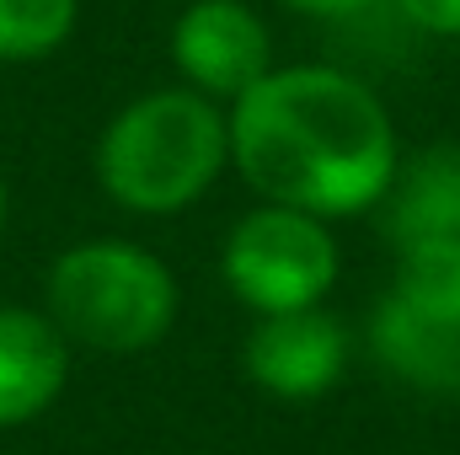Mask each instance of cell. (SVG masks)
<instances>
[{
    "label": "cell",
    "mask_w": 460,
    "mask_h": 455,
    "mask_svg": "<svg viewBox=\"0 0 460 455\" xmlns=\"http://www.w3.org/2000/svg\"><path fill=\"white\" fill-rule=\"evenodd\" d=\"M385 5L423 38H460V0H385Z\"/></svg>",
    "instance_id": "7c38bea8"
},
{
    "label": "cell",
    "mask_w": 460,
    "mask_h": 455,
    "mask_svg": "<svg viewBox=\"0 0 460 455\" xmlns=\"http://www.w3.org/2000/svg\"><path fill=\"white\" fill-rule=\"evenodd\" d=\"M166 54L188 92L230 108L273 70V32L246 0H188L166 32Z\"/></svg>",
    "instance_id": "5b68a950"
},
{
    "label": "cell",
    "mask_w": 460,
    "mask_h": 455,
    "mask_svg": "<svg viewBox=\"0 0 460 455\" xmlns=\"http://www.w3.org/2000/svg\"><path fill=\"white\" fill-rule=\"evenodd\" d=\"M230 113V172L262 199L327 226L375 215L402 166L380 92L338 65H273Z\"/></svg>",
    "instance_id": "6da1fadb"
},
{
    "label": "cell",
    "mask_w": 460,
    "mask_h": 455,
    "mask_svg": "<svg viewBox=\"0 0 460 455\" xmlns=\"http://www.w3.org/2000/svg\"><path fill=\"white\" fill-rule=\"evenodd\" d=\"M369 353L412 391H434V397H460V333L434 327L407 317L402 306H391L385 295L369 306Z\"/></svg>",
    "instance_id": "9c48e42d"
},
{
    "label": "cell",
    "mask_w": 460,
    "mask_h": 455,
    "mask_svg": "<svg viewBox=\"0 0 460 455\" xmlns=\"http://www.w3.org/2000/svg\"><path fill=\"white\" fill-rule=\"evenodd\" d=\"M182 5H188V0H182Z\"/></svg>",
    "instance_id": "9a60e30c"
},
{
    "label": "cell",
    "mask_w": 460,
    "mask_h": 455,
    "mask_svg": "<svg viewBox=\"0 0 460 455\" xmlns=\"http://www.w3.org/2000/svg\"><path fill=\"white\" fill-rule=\"evenodd\" d=\"M284 11H295V16H311V22H353V16H364L375 0H279Z\"/></svg>",
    "instance_id": "4fadbf2b"
},
{
    "label": "cell",
    "mask_w": 460,
    "mask_h": 455,
    "mask_svg": "<svg viewBox=\"0 0 460 455\" xmlns=\"http://www.w3.org/2000/svg\"><path fill=\"white\" fill-rule=\"evenodd\" d=\"M348 327L327 306L257 317V327L241 343L246 380L273 402H322L348 375Z\"/></svg>",
    "instance_id": "8992f818"
},
{
    "label": "cell",
    "mask_w": 460,
    "mask_h": 455,
    "mask_svg": "<svg viewBox=\"0 0 460 455\" xmlns=\"http://www.w3.org/2000/svg\"><path fill=\"white\" fill-rule=\"evenodd\" d=\"M338 279H343V246L332 226L284 204L257 199L220 241V284L252 317L327 306Z\"/></svg>",
    "instance_id": "277c9868"
},
{
    "label": "cell",
    "mask_w": 460,
    "mask_h": 455,
    "mask_svg": "<svg viewBox=\"0 0 460 455\" xmlns=\"http://www.w3.org/2000/svg\"><path fill=\"white\" fill-rule=\"evenodd\" d=\"M81 0H0V65H38L70 43Z\"/></svg>",
    "instance_id": "8fae6325"
},
{
    "label": "cell",
    "mask_w": 460,
    "mask_h": 455,
    "mask_svg": "<svg viewBox=\"0 0 460 455\" xmlns=\"http://www.w3.org/2000/svg\"><path fill=\"white\" fill-rule=\"evenodd\" d=\"M5 220H11V188H5V172H0V236H5Z\"/></svg>",
    "instance_id": "5bb4252c"
},
{
    "label": "cell",
    "mask_w": 460,
    "mask_h": 455,
    "mask_svg": "<svg viewBox=\"0 0 460 455\" xmlns=\"http://www.w3.org/2000/svg\"><path fill=\"white\" fill-rule=\"evenodd\" d=\"M92 172L123 215H188L230 172V113L182 81L139 92L102 123Z\"/></svg>",
    "instance_id": "7a4b0ae2"
},
{
    "label": "cell",
    "mask_w": 460,
    "mask_h": 455,
    "mask_svg": "<svg viewBox=\"0 0 460 455\" xmlns=\"http://www.w3.org/2000/svg\"><path fill=\"white\" fill-rule=\"evenodd\" d=\"M43 311L70 348L145 353L177 327L182 284L161 252L123 236H86L49 263Z\"/></svg>",
    "instance_id": "3957f363"
},
{
    "label": "cell",
    "mask_w": 460,
    "mask_h": 455,
    "mask_svg": "<svg viewBox=\"0 0 460 455\" xmlns=\"http://www.w3.org/2000/svg\"><path fill=\"white\" fill-rule=\"evenodd\" d=\"M70 353L43 306H0V429L38 424L65 397Z\"/></svg>",
    "instance_id": "52a82bcc"
},
{
    "label": "cell",
    "mask_w": 460,
    "mask_h": 455,
    "mask_svg": "<svg viewBox=\"0 0 460 455\" xmlns=\"http://www.w3.org/2000/svg\"><path fill=\"white\" fill-rule=\"evenodd\" d=\"M385 300L402 306L418 322L460 333V236H434V241L396 246Z\"/></svg>",
    "instance_id": "30bf717a"
},
{
    "label": "cell",
    "mask_w": 460,
    "mask_h": 455,
    "mask_svg": "<svg viewBox=\"0 0 460 455\" xmlns=\"http://www.w3.org/2000/svg\"><path fill=\"white\" fill-rule=\"evenodd\" d=\"M385 230L396 246L407 241H434V236H460V145L434 139L423 150H402V166L385 193Z\"/></svg>",
    "instance_id": "ba28073f"
}]
</instances>
